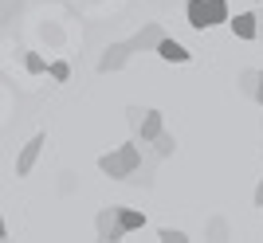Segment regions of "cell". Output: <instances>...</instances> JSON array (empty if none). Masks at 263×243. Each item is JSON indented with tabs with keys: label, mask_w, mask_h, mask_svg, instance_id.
<instances>
[{
	"label": "cell",
	"mask_w": 263,
	"mask_h": 243,
	"mask_svg": "<svg viewBox=\"0 0 263 243\" xmlns=\"http://www.w3.org/2000/svg\"><path fill=\"white\" fill-rule=\"evenodd\" d=\"M99 169L106 173L110 180H130L138 169H142V145H138V137L126 145H118V149H110V153L99 157Z\"/></svg>",
	"instance_id": "1"
},
{
	"label": "cell",
	"mask_w": 263,
	"mask_h": 243,
	"mask_svg": "<svg viewBox=\"0 0 263 243\" xmlns=\"http://www.w3.org/2000/svg\"><path fill=\"white\" fill-rule=\"evenodd\" d=\"M185 16L189 24L197 28V32H204V28H216V24H228V0H189L185 4Z\"/></svg>",
	"instance_id": "2"
},
{
	"label": "cell",
	"mask_w": 263,
	"mask_h": 243,
	"mask_svg": "<svg viewBox=\"0 0 263 243\" xmlns=\"http://www.w3.org/2000/svg\"><path fill=\"white\" fill-rule=\"evenodd\" d=\"M130 55H134L130 39H122V44H110L106 51L99 55V75H110V71H122V67L130 63Z\"/></svg>",
	"instance_id": "3"
},
{
	"label": "cell",
	"mask_w": 263,
	"mask_h": 243,
	"mask_svg": "<svg viewBox=\"0 0 263 243\" xmlns=\"http://www.w3.org/2000/svg\"><path fill=\"white\" fill-rule=\"evenodd\" d=\"M44 145H47V137H44V133H35L32 141L20 149V157H16V177H28V173L35 169V161H40V149H44Z\"/></svg>",
	"instance_id": "4"
},
{
	"label": "cell",
	"mask_w": 263,
	"mask_h": 243,
	"mask_svg": "<svg viewBox=\"0 0 263 243\" xmlns=\"http://www.w3.org/2000/svg\"><path fill=\"white\" fill-rule=\"evenodd\" d=\"M161 130H165V114H161V110H145L142 121L134 126V133H138V141H142V145H145V141H154Z\"/></svg>",
	"instance_id": "5"
},
{
	"label": "cell",
	"mask_w": 263,
	"mask_h": 243,
	"mask_svg": "<svg viewBox=\"0 0 263 243\" xmlns=\"http://www.w3.org/2000/svg\"><path fill=\"white\" fill-rule=\"evenodd\" d=\"M154 51L165 59V63H189V59H193V51H189L185 44L169 39V35H161V39H157V47H154Z\"/></svg>",
	"instance_id": "6"
},
{
	"label": "cell",
	"mask_w": 263,
	"mask_h": 243,
	"mask_svg": "<svg viewBox=\"0 0 263 243\" xmlns=\"http://www.w3.org/2000/svg\"><path fill=\"white\" fill-rule=\"evenodd\" d=\"M95 232H99V239H122L118 212H114V208H102L99 216H95Z\"/></svg>",
	"instance_id": "7"
},
{
	"label": "cell",
	"mask_w": 263,
	"mask_h": 243,
	"mask_svg": "<svg viewBox=\"0 0 263 243\" xmlns=\"http://www.w3.org/2000/svg\"><path fill=\"white\" fill-rule=\"evenodd\" d=\"M161 35H165L161 24H145L142 32L130 39V47H134V51H149V47H157V39H161Z\"/></svg>",
	"instance_id": "8"
},
{
	"label": "cell",
	"mask_w": 263,
	"mask_h": 243,
	"mask_svg": "<svg viewBox=\"0 0 263 243\" xmlns=\"http://www.w3.org/2000/svg\"><path fill=\"white\" fill-rule=\"evenodd\" d=\"M114 212H118V228H122V235L142 232V228H145V212H138V208H114Z\"/></svg>",
	"instance_id": "9"
},
{
	"label": "cell",
	"mask_w": 263,
	"mask_h": 243,
	"mask_svg": "<svg viewBox=\"0 0 263 243\" xmlns=\"http://www.w3.org/2000/svg\"><path fill=\"white\" fill-rule=\"evenodd\" d=\"M228 24L240 39H255V12H236V16H228Z\"/></svg>",
	"instance_id": "10"
},
{
	"label": "cell",
	"mask_w": 263,
	"mask_h": 243,
	"mask_svg": "<svg viewBox=\"0 0 263 243\" xmlns=\"http://www.w3.org/2000/svg\"><path fill=\"white\" fill-rule=\"evenodd\" d=\"M145 145H154V153H157V157H173V149H177V137H173L169 130H161V133L154 137V141H145Z\"/></svg>",
	"instance_id": "11"
},
{
	"label": "cell",
	"mask_w": 263,
	"mask_h": 243,
	"mask_svg": "<svg viewBox=\"0 0 263 243\" xmlns=\"http://www.w3.org/2000/svg\"><path fill=\"white\" fill-rule=\"evenodd\" d=\"M24 71H28V75H44L47 71L44 55H40V51H28V55H24Z\"/></svg>",
	"instance_id": "12"
},
{
	"label": "cell",
	"mask_w": 263,
	"mask_h": 243,
	"mask_svg": "<svg viewBox=\"0 0 263 243\" xmlns=\"http://www.w3.org/2000/svg\"><path fill=\"white\" fill-rule=\"evenodd\" d=\"M157 239H165V243H185L189 235L181 232V228H157Z\"/></svg>",
	"instance_id": "13"
},
{
	"label": "cell",
	"mask_w": 263,
	"mask_h": 243,
	"mask_svg": "<svg viewBox=\"0 0 263 243\" xmlns=\"http://www.w3.org/2000/svg\"><path fill=\"white\" fill-rule=\"evenodd\" d=\"M47 71H51V78H55V83H67V78H71V67H67L63 59H59V63H51Z\"/></svg>",
	"instance_id": "14"
},
{
	"label": "cell",
	"mask_w": 263,
	"mask_h": 243,
	"mask_svg": "<svg viewBox=\"0 0 263 243\" xmlns=\"http://www.w3.org/2000/svg\"><path fill=\"white\" fill-rule=\"evenodd\" d=\"M240 90L252 98V90H255V71H252V67H248V71H240Z\"/></svg>",
	"instance_id": "15"
},
{
	"label": "cell",
	"mask_w": 263,
	"mask_h": 243,
	"mask_svg": "<svg viewBox=\"0 0 263 243\" xmlns=\"http://www.w3.org/2000/svg\"><path fill=\"white\" fill-rule=\"evenodd\" d=\"M252 98L263 106V71H255V90H252Z\"/></svg>",
	"instance_id": "16"
},
{
	"label": "cell",
	"mask_w": 263,
	"mask_h": 243,
	"mask_svg": "<svg viewBox=\"0 0 263 243\" xmlns=\"http://www.w3.org/2000/svg\"><path fill=\"white\" fill-rule=\"evenodd\" d=\"M142 114H145V110H138V106H130V110H126V118H130V126H138V121H142Z\"/></svg>",
	"instance_id": "17"
},
{
	"label": "cell",
	"mask_w": 263,
	"mask_h": 243,
	"mask_svg": "<svg viewBox=\"0 0 263 243\" xmlns=\"http://www.w3.org/2000/svg\"><path fill=\"white\" fill-rule=\"evenodd\" d=\"M263 35V12H255V39Z\"/></svg>",
	"instance_id": "18"
},
{
	"label": "cell",
	"mask_w": 263,
	"mask_h": 243,
	"mask_svg": "<svg viewBox=\"0 0 263 243\" xmlns=\"http://www.w3.org/2000/svg\"><path fill=\"white\" fill-rule=\"evenodd\" d=\"M255 208H263V180L255 185Z\"/></svg>",
	"instance_id": "19"
},
{
	"label": "cell",
	"mask_w": 263,
	"mask_h": 243,
	"mask_svg": "<svg viewBox=\"0 0 263 243\" xmlns=\"http://www.w3.org/2000/svg\"><path fill=\"white\" fill-rule=\"evenodd\" d=\"M0 239H8V224H4V216H0Z\"/></svg>",
	"instance_id": "20"
}]
</instances>
